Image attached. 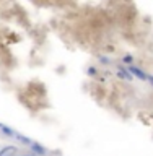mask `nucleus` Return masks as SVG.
Wrapping results in <instances>:
<instances>
[{
	"instance_id": "obj_1",
	"label": "nucleus",
	"mask_w": 153,
	"mask_h": 156,
	"mask_svg": "<svg viewBox=\"0 0 153 156\" xmlns=\"http://www.w3.org/2000/svg\"><path fill=\"white\" fill-rule=\"evenodd\" d=\"M126 70L132 77H137L138 80H142V81H148V73H145L143 70H140V68L135 67V65H126Z\"/></svg>"
},
{
	"instance_id": "obj_2",
	"label": "nucleus",
	"mask_w": 153,
	"mask_h": 156,
	"mask_svg": "<svg viewBox=\"0 0 153 156\" xmlns=\"http://www.w3.org/2000/svg\"><path fill=\"white\" fill-rule=\"evenodd\" d=\"M116 77L121 78V80H124V81H134V77H132V75L126 70V65H124V64H119V65H117Z\"/></svg>"
},
{
	"instance_id": "obj_3",
	"label": "nucleus",
	"mask_w": 153,
	"mask_h": 156,
	"mask_svg": "<svg viewBox=\"0 0 153 156\" xmlns=\"http://www.w3.org/2000/svg\"><path fill=\"white\" fill-rule=\"evenodd\" d=\"M29 146H31V151H33V155H36V156H46V155H47V150H46V148H44L41 143H36V141H33Z\"/></svg>"
},
{
	"instance_id": "obj_4",
	"label": "nucleus",
	"mask_w": 153,
	"mask_h": 156,
	"mask_svg": "<svg viewBox=\"0 0 153 156\" xmlns=\"http://www.w3.org/2000/svg\"><path fill=\"white\" fill-rule=\"evenodd\" d=\"M16 148L15 146H3L2 150H0V156H15L16 155Z\"/></svg>"
},
{
	"instance_id": "obj_5",
	"label": "nucleus",
	"mask_w": 153,
	"mask_h": 156,
	"mask_svg": "<svg viewBox=\"0 0 153 156\" xmlns=\"http://www.w3.org/2000/svg\"><path fill=\"white\" fill-rule=\"evenodd\" d=\"M0 132H2L3 135H7V137H13V138H15V135H16L15 130L7 127V125H3V124H0Z\"/></svg>"
},
{
	"instance_id": "obj_6",
	"label": "nucleus",
	"mask_w": 153,
	"mask_h": 156,
	"mask_svg": "<svg viewBox=\"0 0 153 156\" xmlns=\"http://www.w3.org/2000/svg\"><path fill=\"white\" fill-rule=\"evenodd\" d=\"M15 138L20 141V143H23V145H31V143H33V140H31V138H28V137H25V135H21V133H16Z\"/></svg>"
},
{
	"instance_id": "obj_7",
	"label": "nucleus",
	"mask_w": 153,
	"mask_h": 156,
	"mask_svg": "<svg viewBox=\"0 0 153 156\" xmlns=\"http://www.w3.org/2000/svg\"><path fill=\"white\" fill-rule=\"evenodd\" d=\"M122 62H124V65H132V64H134V57H132V55L130 54H126V55H124V57H122Z\"/></svg>"
},
{
	"instance_id": "obj_8",
	"label": "nucleus",
	"mask_w": 153,
	"mask_h": 156,
	"mask_svg": "<svg viewBox=\"0 0 153 156\" xmlns=\"http://www.w3.org/2000/svg\"><path fill=\"white\" fill-rule=\"evenodd\" d=\"M98 60L101 62V64H106V65H109L111 64V60L107 57H104V55H98Z\"/></svg>"
},
{
	"instance_id": "obj_9",
	"label": "nucleus",
	"mask_w": 153,
	"mask_h": 156,
	"mask_svg": "<svg viewBox=\"0 0 153 156\" xmlns=\"http://www.w3.org/2000/svg\"><path fill=\"white\" fill-rule=\"evenodd\" d=\"M86 72H88V75H91V77H95V75H96V68L95 67H90Z\"/></svg>"
},
{
	"instance_id": "obj_10",
	"label": "nucleus",
	"mask_w": 153,
	"mask_h": 156,
	"mask_svg": "<svg viewBox=\"0 0 153 156\" xmlns=\"http://www.w3.org/2000/svg\"><path fill=\"white\" fill-rule=\"evenodd\" d=\"M148 83L153 86V75H148Z\"/></svg>"
},
{
	"instance_id": "obj_11",
	"label": "nucleus",
	"mask_w": 153,
	"mask_h": 156,
	"mask_svg": "<svg viewBox=\"0 0 153 156\" xmlns=\"http://www.w3.org/2000/svg\"><path fill=\"white\" fill-rule=\"evenodd\" d=\"M26 156H36V155H26Z\"/></svg>"
}]
</instances>
